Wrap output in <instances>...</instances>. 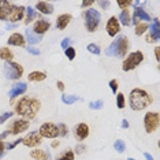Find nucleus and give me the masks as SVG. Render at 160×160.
<instances>
[{
	"instance_id": "f257e3e1",
	"label": "nucleus",
	"mask_w": 160,
	"mask_h": 160,
	"mask_svg": "<svg viewBox=\"0 0 160 160\" xmlns=\"http://www.w3.org/2000/svg\"><path fill=\"white\" fill-rule=\"evenodd\" d=\"M40 108H41V103L33 97H22L15 104V112L25 119H33Z\"/></svg>"
},
{
	"instance_id": "f03ea898",
	"label": "nucleus",
	"mask_w": 160,
	"mask_h": 160,
	"mask_svg": "<svg viewBox=\"0 0 160 160\" xmlns=\"http://www.w3.org/2000/svg\"><path fill=\"white\" fill-rule=\"evenodd\" d=\"M152 97L147 90L136 88L130 92V97H129V103H130V108L134 111H141L145 110L147 107L152 104Z\"/></svg>"
},
{
	"instance_id": "7ed1b4c3",
	"label": "nucleus",
	"mask_w": 160,
	"mask_h": 160,
	"mask_svg": "<svg viewBox=\"0 0 160 160\" xmlns=\"http://www.w3.org/2000/svg\"><path fill=\"white\" fill-rule=\"evenodd\" d=\"M130 42L129 38L123 34H119L114 41L105 49V55L107 56H114V58H123L126 56V53L129 52Z\"/></svg>"
},
{
	"instance_id": "20e7f679",
	"label": "nucleus",
	"mask_w": 160,
	"mask_h": 160,
	"mask_svg": "<svg viewBox=\"0 0 160 160\" xmlns=\"http://www.w3.org/2000/svg\"><path fill=\"white\" fill-rule=\"evenodd\" d=\"M83 19H85V28L86 30L93 33L96 32L100 26V21H101V15L97 10L94 8H88L83 14Z\"/></svg>"
},
{
	"instance_id": "39448f33",
	"label": "nucleus",
	"mask_w": 160,
	"mask_h": 160,
	"mask_svg": "<svg viewBox=\"0 0 160 160\" xmlns=\"http://www.w3.org/2000/svg\"><path fill=\"white\" fill-rule=\"evenodd\" d=\"M3 72H4L6 78L17 81L23 75V67L17 62H6L4 66H3Z\"/></svg>"
},
{
	"instance_id": "423d86ee",
	"label": "nucleus",
	"mask_w": 160,
	"mask_h": 160,
	"mask_svg": "<svg viewBox=\"0 0 160 160\" xmlns=\"http://www.w3.org/2000/svg\"><path fill=\"white\" fill-rule=\"evenodd\" d=\"M144 60V53L141 51H134V52L129 53V56L123 60L122 70L123 71H132L134 70L138 64H141Z\"/></svg>"
},
{
	"instance_id": "0eeeda50",
	"label": "nucleus",
	"mask_w": 160,
	"mask_h": 160,
	"mask_svg": "<svg viewBox=\"0 0 160 160\" xmlns=\"http://www.w3.org/2000/svg\"><path fill=\"white\" fill-rule=\"evenodd\" d=\"M144 126H145V132L148 134L153 133L158 130L159 127V114L158 112H147L144 116Z\"/></svg>"
},
{
	"instance_id": "6e6552de",
	"label": "nucleus",
	"mask_w": 160,
	"mask_h": 160,
	"mask_svg": "<svg viewBox=\"0 0 160 160\" xmlns=\"http://www.w3.org/2000/svg\"><path fill=\"white\" fill-rule=\"evenodd\" d=\"M38 134L44 138H56L59 136V129H58V125H55V123L47 122L44 125H41V127L38 129Z\"/></svg>"
},
{
	"instance_id": "1a4fd4ad",
	"label": "nucleus",
	"mask_w": 160,
	"mask_h": 160,
	"mask_svg": "<svg viewBox=\"0 0 160 160\" xmlns=\"http://www.w3.org/2000/svg\"><path fill=\"white\" fill-rule=\"evenodd\" d=\"M29 125H30V123H29V121H26V119H15V121L10 125L8 129H7V133L17 136V134H19V133L26 132L29 129Z\"/></svg>"
},
{
	"instance_id": "9d476101",
	"label": "nucleus",
	"mask_w": 160,
	"mask_h": 160,
	"mask_svg": "<svg viewBox=\"0 0 160 160\" xmlns=\"http://www.w3.org/2000/svg\"><path fill=\"white\" fill-rule=\"evenodd\" d=\"M41 142H42V137L38 134V132H32L25 138H22V144L28 148H36Z\"/></svg>"
},
{
	"instance_id": "9b49d317",
	"label": "nucleus",
	"mask_w": 160,
	"mask_h": 160,
	"mask_svg": "<svg viewBox=\"0 0 160 160\" xmlns=\"http://www.w3.org/2000/svg\"><path fill=\"white\" fill-rule=\"evenodd\" d=\"M105 30H107L108 36H111V37H115V36H118V33L121 32V23H119L118 18H116V17H111L110 19L107 21Z\"/></svg>"
},
{
	"instance_id": "f8f14e48",
	"label": "nucleus",
	"mask_w": 160,
	"mask_h": 160,
	"mask_svg": "<svg viewBox=\"0 0 160 160\" xmlns=\"http://www.w3.org/2000/svg\"><path fill=\"white\" fill-rule=\"evenodd\" d=\"M160 38V29H159V19H155L151 23V32L147 34V42H158Z\"/></svg>"
},
{
	"instance_id": "ddd939ff",
	"label": "nucleus",
	"mask_w": 160,
	"mask_h": 160,
	"mask_svg": "<svg viewBox=\"0 0 160 160\" xmlns=\"http://www.w3.org/2000/svg\"><path fill=\"white\" fill-rule=\"evenodd\" d=\"M88 136H89V126L86 125V123H78V125L74 127V137L77 138L78 141L86 140Z\"/></svg>"
},
{
	"instance_id": "4468645a",
	"label": "nucleus",
	"mask_w": 160,
	"mask_h": 160,
	"mask_svg": "<svg viewBox=\"0 0 160 160\" xmlns=\"http://www.w3.org/2000/svg\"><path fill=\"white\" fill-rule=\"evenodd\" d=\"M23 17H25V7L23 6H12L11 7L8 19L11 21L12 23H17L18 21H21Z\"/></svg>"
},
{
	"instance_id": "2eb2a0df",
	"label": "nucleus",
	"mask_w": 160,
	"mask_h": 160,
	"mask_svg": "<svg viewBox=\"0 0 160 160\" xmlns=\"http://www.w3.org/2000/svg\"><path fill=\"white\" fill-rule=\"evenodd\" d=\"M49 28H51V25H49L48 21L38 19V21H36L34 25H33V33H36L37 36H41L42 37V34H45L49 30Z\"/></svg>"
},
{
	"instance_id": "dca6fc26",
	"label": "nucleus",
	"mask_w": 160,
	"mask_h": 160,
	"mask_svg": "<svg viewBox=\"0 0 160 160\" xmlns=\"http://www.w3.org/2000/svg\"><path fill=\"white\" fill-rule=\"evenodd\" d=\"M26 90H28L26 83L25 82H17V83H14V85L11 86V89H10V92H8V96L11 97V99H15V97L23 94Z\"/></svg>"
},
{
	"instance_id": "f3484780",
	"label": "nucleus",
	"mask_w": 160,
	"mask_h": 160,
	"mask_svg": "<svg viewBox=\"0 0 160 160\" xmlns=\"http://www.w3.org/2000/svg\"><path fill=\"white\" fill-rule=\"evenodd\" d=\"M141 21H151V15L145 11L142 7H137L133 12V22L134 23H140Z\"/></svg>"
},
{
	"instance_id": "a211bd4d",
	"label": "nucleus",
	"mask_w": 160,
	"mask_h": 160,
	"mask_svg": "<svg viewBox=\"0 0 160 160\" xmlns=\"http://www.w3.org/2000/svg\"><path fill=\"white\" fill-rule=\"evenodd\" d=\"M7 42H8V45H12V47H25L26 45V40L19 33H12L8 37V40H7Z\"/></svg>"
},
{
	"instance_id": "6ab92c4d",
	"label": "nucleus",
	"mask_w": 160,
	"mask_h": 160,
	"mask_svg": "<svg viewBox=\"0 0 160 160\" xmlns=\"http://www.w3.org/2000/svg\"><path fill=\"white\" fill-rule=\"evenodd\" d=\"M71 19H72L71 14H62V15L56 18V28L59 30H64L68 26V23L71 22Z\"/></svg>"
},
{
	"instance_id": "aec40b11",
	"label": "nucleus",
	"mask_w": 160,
	"mask_h": 160,
	"mask_svg": "<svg viewBox=\"0 0 160 160\" xmlns=\"http://www.w3.org/2000/svg\"><path fill=\"white\" fill-rule=\"evenodd\" d=\"M12 4L10 2H6V0H0V21H6L8 19L10 11H11Z\"/></svg>"
},
{
	"instance_id": "412c9836",
	"label": "nucleus",
	"mask_w": 160,
	"mask_h": 160,
	"mask_svg": "<svg viewBox=\"0 0 160 160\" xmlns=\"http://www.w3.org/2000/svg\"><path fill=\"white\" fill-rule=\"evenodd\" d=\"M36 10H38V11L41 14H44V15H51V14L53 12V6L48 2H37Z\"/></svg>"
},
{
	"instance_id": "4be33fe9",
	"label": "nucleus",
	"mask_w": 160,
	"mask_h": 160,
	"mask_svg": "<svg viewBox=\"0 0 160 160\" xmlns=\"http://www.w3.org/2000/svg\"><path fill=\"white\" fill-rule=\"evenodd\" d=\"M41 36H37L36 33H33V30H30V29H28L26 32H25V40L32 45H36V44H40L41 42Z\"/></svg>"
},
{
	"instance_id": "5701e85b",
	"label": "nucleus",
	"mask_w": 160,
	"mask_h": 160,
	"mask_svg": "<svg viewBox=\"0 0 160 160\" xmlns=\"http://www.w3.org/2000/svg\"><path fill=\"white\" fill-rule=\"evenodd\" d=\"M30 156L34 160H49L51 159L49 153L47 151H44V149H33L30 152Z\"/></svg>"
},
{
	"instance_id": "b1692460",
	"label": "nucleus",
	"mask_w": 160,
	"mask_h": 160,
	"mask_svg": "<svg viewBox=\"0 0 160 160\" xmlns=\"http://www.w3.org/2000/svg\"><path fill=\"white\" fill-rule=\"evenodd\" d=\"M45 78H47V74L44 71H32L30 74L28 75V79L30 82H41V81H44Z\"/></svg>"
},
{
	"instance_id": "393cba45",
	"label": "nucleus",
	"mask_w": 160,
	"mask_h": 160,
	"mask_svg": "<svg viewBox=\"0 0 160 160\" xmlns=\"http://www.w3.org/2000/svg\"><path fill=\"white\" fill-rule=\"evenodd\" d=\"M119 23H122L123 26H129L132 23V15H130L129 10H123V11L119 14V18H118Z\"/></svg>"
},
{
	"instance_id": "a878e982",
	"label": "nucleus",
	"mask_w": 160,
	"mask_h": 160,
	"mask_svg": "<svg viewBox=\"0 0 160 160\" xmlns=\"http://www.w3.org/2000/svg\"><path fill=\"white\" fill-rule=\"evenodd\" d=\"M14 58V53L12 51L8 48V47H3L0 48V59L2 60H6V62H11Z\"/></svg>"
},
{
	"instance_id": "bb28decb",
	"label": "nucleus",
	"mask_w": 160,
	"mask_h": 160,
	"mask_svg": "<svg viewBox=\"0 0 160 160\" xmlns=\"http://www.w3.org/2000/svg\"><path fill=\"white\" fill-rule=\"evenodd\" d=\"M62 101H63L64 104H74L79 101V96H75V94H63L62 96Z\"/></svg>"
},
{
	"instance_id": "cd10ccee",
	"label": "nucleus",
	"mask_w": 160,
	"mask_h": 160,
	"mask_svg": "<svg viewBox=\"0 0 160 160\" xmlns=\"http://www.w3.org/2000/svg\"><path fill=\"white\" fill-rule=\"evenodd\" d=\"M25 12H26V21H25V23L29 25L30 22H33L36 19V17H37V14L32 7H28V8H25Z\"/></svg>"
},
{
	"instance_id": "c85d7f7f",
	"label": "nucleus",
	"mask_w": 160,
	"mask_h": 160,
	"mask_svg": "<svg viewBox=\"0 0 160 160\" xmlns=\"http://www.w3.org/2000/svg\"><path fill=\"white\" fill-rule=\"evenodd\" d=\"M74 158H75L74 152H72L71 149H67L66 152H63L62 155L58 156L56 160H74Z\"/></svg>"
},
{
	"instance_id": "c756f323",
	"label": "nucleus",
	"mask_w": 160,
	"mask_h": 160,
	"mask_svg": "<svg viewBox=\"0 0 160 160\" xmlns=\"http://www.w3.org/2000/svg\"><path fill=\"white\" fill-rule=\"evenodd\" d=\"M148 28H149V25L148 23H145V22H140V23H137L136 25V34L137 36H142L145 32L148 30Z\"/></svg>"
},
{
	"instance_id": "7c9ffc66",
	"label": "nucleus",
	"mask_w": 160,
	"mask_h": 160,
	"mask_svg": "<svg viewBox=\"0 0 160 160\" xmlns=\"http://www.w3.org/2000/svg\"><path fill=\"white\" fill-rule=\"evenodd\" d=\"M114 149H115V151H118L119 153H123V152L126 151V144H125V141L116 140L115 142H114Z\"/></svg>"
},
{
	"instance_id": "2f4dec72",
	"label": "nucleus",
	"mask_w": 160,
	"mask_h": 160,
	"mask_svg": "<svg viewBox=\"0 0 160 160\" xmlns=\"http://www.w3.org/2000/svg\"><path fill=\"white\" fill-rule=\"evenodd\" d=\"M116 105H118V108H125L126 105V101H125V96H123V93H116Z\"/></svg>"
},
{
	"instance_id": "473e14b6",
	"label": "nucleus",
	"mask_w": 160,
	"mask_h": 160,
	"mask_svg": "<svg viewBox=\"0 0 160 160\" xmlns=\"http://www.w3.org/2000/svg\"><path fill=\"white\" fill-rule=\"evenodd\" d=\"M103 100H96V101H90L89 103V108L90 110H101L103 108Z\"/></svg>"
},
{
	"instance_id": "72a5a7b5",
	"label": "nucleus",
	"mask_w": 160,
	"mask_h": 160,
	"mask_svg": "<svg viewBox=\"0 0 160 160\" xmlns=\"http://www.w3.org/2000/svg\"><path fill=\"white\" fill-rule=\"evenodd\" d=\"M12 115H14V112H12V111H7V112H4V114H2V115H0V125L6 123L10 118H11Z\"/></svg>"
},
{
	"instance_id": "f704fd0d",
	"label": "nucleus",
	"mask_w": 160,
	"mask_h": 160,
	"mask_svg": "<svg viewBox=\"0 0 160 160\" xmlns=\"http://www.w3.org/2000/svg\"><path fill=\"white\" fill-rule=\"evenodd\" d=\"M58 129H59V136H62V137H66L68 134V129L64 123H59V125H58Z\"/></svg>"
},
{
	"instance_id": "c9c22d12",
	"label": "nucleus",
	"mask_w": 160,
	"mask_h": 160,
	"mask_svg": "<svg viewBox=\"0 0 160 160\" xmlns=\"http://www.w3.org/2000/svg\"><path fill=\"white\" fill-rule=\"evenodd\" d=\"M88 51L93 55H100V47L96 44H89L88 45Z\"/></svg>"
},
{
	"instance_id": "e433bc0d",
	"label": "nucleus",
	"mask_w": 160,
	"mask_h": 160,
	"mask_svg": "<svg viewBox=\"0 0 160 160\" xmlns=\"http://www.w3.org/2000/svg\"><path fill=\"white\" fill-rule=\"evenodd\" d=\"M132 3L133 2H130V0H118V6L122 8V11H123V10L129 8V7L132 6Z\"/></svg>"
},
{
	"instance_id": "4c0bfd02",
	"label": "nucleus",
	"mask_w": 160,
	"mask_h": 160,
	"mask_svg": "<svg viewBox=\"0 0 160 160\" xmlns=\"http://www.w3.org/2000/svg\"><path fill=\"white\" fill-rule=\"evenodd\" d=\"M64 52H66V56H67V59H70L72 60L75 58V49L72 48V47H68L67 49H64Z\"/></svg>"
},
{
	"instance_id": "58836bf2",
	"label": "nucleus",
	"mask_w": 160,
	"mask_h": 160,
	"mask_svg": "<svg viewBox=\"0 0 160 160\" xmlns=\"http://www.w3.org/2000/svg\"><path fill=\"white\" fill-rule=\"evenodd\" d=\"M110 88H111L114 94L118 93V81H116V79H111L110 81Z\"/></svg>"
},
{
	"instance_id": "ea45409f",
	"label": "nucleus",
	"mask_w": 160,
	"mask_h": 160,
	"mask_svg": "<svg viewBox=\"0 0 160 160\" xmlns=\"http://www.w3.org/2000/svg\"><path fill=\"white\" fill-rule=\"evenodd\" d=\"M28 52L32 53V55H34V56H37V55H40V53H41L38 48H36V47H30V45L28 47Z\"/></svg>"
},
{
	"instance_id": "a19ab883",
	"label": "nucleus",
	"mask_w": 160,
	"mask_h": 160,
	"mask_svg": "<svg viewBox=\"0 0 160 160\" xmlns=\"http://www.w3.org/2000/svg\"><path fill=\"white\" fill-rule=\"evenodd\" d=\"M70 42H71V40L68 38V37H66V38H63L62 40V42H60V47L63 49H67L68 47H70Z\"/></svg>"
},
{
	"instance_id": "79ce46f5",
	"label": "nucleus",
	"mask_w": 160,
	"mask_h": 160,
	"mask_svg": "<svg viewBox=\"0 0 160 160\" xmlns=\"http://www.w3.org/2000/svg\"><path fill=\"white\" fill-rule=\"evenodd\" d=\"M86 151V147L83 144H78L77 147H75V152H77L78 155H81V153H83V152Z\"/></svg>"
},
{
	"instance_id": "37998d69",
	"label": "nucleus",
	"mask_w": 160,
	"mask_h": 160,
	"mask_svg": "<svg viewBox=\"0 0 160 160\" xmlns=\"http://www.w3.org/2000/svg\"><path fill=\"white\" fill-rule=\"evenodd\" d=\"M97 4L100 6V8H101V10H107L108 7H110L111 2H103V0H101V2H97Z\"/></svg>"
},
{
	"instance_id": "c03bdc74",
	"label": "nucleus",
	"mask_w": 160,
	"mask_h": 160,
	"mask_svg": "<svg viewBox=\"0 0 160 160\" xmlns=\"http://www.w3.org/2000/svg\"><path fill=\"white\" fill-rule=\"evenodd\" d=\"M93 3L94 2H92V0H85V2L81 3V7H82V8H88V7H92L93 6Z\"/></svg>"
},
{
	"instance_id": "a18cd8bd",
	"label": "nucleus",
	"mask_w": 160,
	"mask_h": 160,
	"mask_svg": "<svg viewBox=\"0 0 160 160\" xmlns=\"http://www.w3.org/2000/svg\"><path fill=\"white\" fill-rule=\"evenodd\" d=\"M6 152V144L3 142V141H0V159L3 158V155H4Z\"/></svg>"
},
{
	"instance_id": "49530a36",
	"label": "nucleus",
	"mask_w": 160,
	"mask_h": 160,
	"mask_svg": "<svg viewBox=\"0 0 160 160\" xmlns=\"http://www.w3.org/2000/svg\"><path fill=\"white\" fill-rule=\"evenodd\" d=\"M155 56H156V60H160V48H159V47H156V48H155Z\"/></svg>"
},
{
	"instance_id": "de8ad7c7",
	"label": "nucleus",
	"mask_w": 160,
	"mask_h": 160,
	"mask_svg": "<svg viewBox=\"0 0 160 160\" xmlns=\"http://www.w3.org/2000/svg\"><path fill=\"white\" fill-rule=\"evenodd\" d=\"M56 86H58V89L63 92V89H64V83H63V82H62V81H58V82H56Z\"/></svg>"
},
{
	"instance_id": "09e8293b",
	"label": "nucleus",
	"mask_w": 160,
	"mask_h": 160,
	"mask_svg": "<svg viewBox=\"0 0 160 160\" xmlns=\"http://www.w3.org/2000/svg\"><path fill=\"white\" fill-rule=\"evenodd\" d=\"M18 26L17 23H7L6 25V29H8V30H11V29H15Z\"/></svg>"
},
{
	"instance_id": "8fccbe9b",
	"label": "nucleus",
	"mask_w": 160,
	"mask_h": 160,
	"mask_svg": "<svg viewBox=\"0 0 160 160\" xmlns=\"http://www.w3.org/2000/svg\"><path fill=\"white\" fill-rule=\"evenodd\" d=\"M59 141H58V140H55V141H52V142H51V147H52V148H58V147H59Z\"/></svg>"
},
{
	"instance_id": "3c124183",
	"label": "nucleus",
	"mask_w": 160,
	"mask_h": 160,
	"mask_svg": "<svg viewBox=\"0 0 160 160\" xmlns=\"http://www.w3.org/2000/svg\"><path fill=\"white\" fill-rule=\"evenodd\" d=\"M7 136H10V134L7 133V130H6L4 133H2V134H0V141H3V140H4V138L7 137Z\"/></svg>"
},
{
	"instance_id": "603ef678",
	"label": "nucleus",
	"mask_w": 160,
	"mask_h": 160,
	"mask_svg": "<svg viewBox=\"0 0 160 160\" xmlns=\"http://www.w3.org/2000/svg\"><path fill=\"white\" fill-rule=\"evenodd\" d=\"M122 127H123V129H127V127H129V122H127L126 119H123V121H122Z\"/></svg>"
},
{
	"instance_id": "864d4df0",
	"label": "nucleus",
	"mask_w": 160,
	"mask_h": 160,
	"mask_svg": "<svg viewBox=\"0 0 160 160\" xmlns=\"http://www.w3.org/2000/svg\"><path fill=\"white\" fill-rule=\"evenodd\" d=\"M144 158L147 159V160H153V158H152V156L149 155V153H144Z\"/></svg>"
},
{
	"instance_id": "5fc2aeb1",
	"label": "nucleus",
	"mask_w": 160,
	"mask_h": 160,
	"mask_svg": "<svg viewBox=\"0 0 160 160\" xmlns=\"http://www.w3.org/2000/svg\"><path fill=\"white\" fill-rule=\"evenodd\" d=\"M127 160H136V159H133V158H129V159H127Z\"/></svg>"
}]
</instances>
